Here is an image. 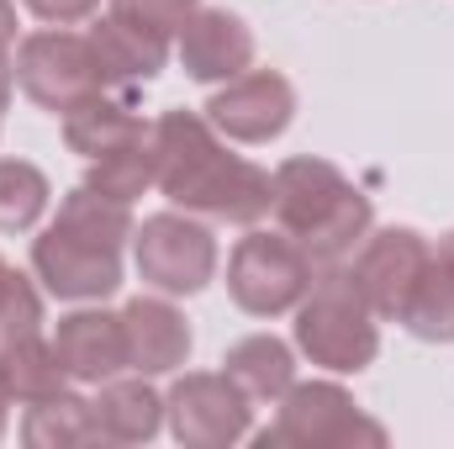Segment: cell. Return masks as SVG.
<instances>
[{
  "label": "cell",
  "mask_w": 454,
  "mask_h": 449,
  "mask_svg": "<svg viewBox=\"0 0 454 449\" xmlns=\"http://www.w3.org/2000/svg\"><path fill=\"white\" fill-rule=\"evenodd\" d=\"M153 154H159V191L180 212L238 227H254L275 212V175L227 154L223 132L207 116L164 112L153 122Z\"/></svg>",
  "instance_id": "cell-1"
},
{
  "label": "cell",
  "mask_w": 454,
  "mask_h": 449,
  "mask_svg": "<svg viewBox=\"0 0 454 449\" xmlns=\"http://www.w3.org/2000/svg\"><path fill=\"white\" fill-rule=\"evenodd\" d=\"M275 223L291 232L317 270H339L370 238V196L328 159H286L275 169Z\"/></svg>",
  "instance_id": "cell-2"
},
{
  "label": "cell",
  "mask_w": 454,
  "mask_h": 449,
  "mask_svg": "<svg viewBox=\"0 0 454 449\" xmlns=\"http://www.w3.org/2000/svg\"><path fill=\"white\" fill-rule=\"evenodd\" d=\"M296 349L333 375H359L364 365H375L380 328H375V312L364 307V296L354 291L343 264L317 270L312 291L296 302Z\"/></svg>",
  "instance_id": "cell-3"
},
{
  "label": "cell",
  "mask_w": 454,
  "mask_h": 449,
  "mask_svg": "<svg viewBox=\"0 0 454 449\" xmlns=\"http://www.w3.org/2000/svg\"><path fill=\"white\" fill-rule=\"evenodd\" d=\"M312 280H317V264L307 259V248L291 232H248V238H238V248L227 259V296L248 318L296 312V302L312 291Z\"/></svg>",
  "instance_id": "cell-4"
},
{
  "label": "cell",
  "mask_w": 454,
  "mask_h": 449,
  "mask_svg": "<svg viewBox=\"0 0 454 449\" xmlns=\"http://www.w3.org/2000/svg\"><path fill=\"white\" fill-rule=\"evenodd\" d=\"M132 264L159 296H196L217 275V238L196 212H153L132 227Z\"/></svg>",
  "instance_id": "cell-5"
},
{
  "label": "cell",
  "mask_w": 454,
  "mask_h": 449,
  "mask_svg": "<svg viewBox=\"0 0 454 449\" xmlns=\"http://www.w3.org/2000/svg\"><path fill=\"white\" fill-rule=\"evenodd\" d=\"M16 85L43 106V112H74L90 96H106V69L90 48V37L48 27V32H27L16 43Z\"/></svg>",
  "instance_id": "cell-6"
},
{
  "label": "cell",
  "mask_w": 454,
  "mask_h": 449,
  "mask_svg": "<svg viewBox=\"0 0 454 449\" xmlns=\"http://www.w3.org/2000/svg\"><path fill=\"white\" fill-rule=\"evenodd\" d=\"M275 429L259 434V445L291 449H348V445H386V429L370 423L339 381H291V391L275 402Z\"/></svg>",
  "instance_id": "cell-7"
},
{
  "label": "cell",
  "mask_w": 454,
  "mask_h": 449,
  "mask_svg": "<svg viewBox=\"0 0 454 449\" xmlns=\"http://www.w3.org/2000/svg\"><path fill=\"white\" fill-rule=\"evenodd\" d=\"M32 275L59 302H106L121 291V248L53 217L32 238Z\"/></svg>",
  "instance_id": "cell-8"
},
{
  "label": "cell",
  "mask_w": 454,
  "mask_h": 449,
  "mask_svg": "<svg viewBox=\"0 0 454 449\" xmlns=\"http://www.w3.org/2000/svg\"><path fill=\"white\" fill-rule=\"evenodd\" d=\"M164 418H169V434L185 449H227L248 439L254 402L238 391V381L227 370H191L169 386Z\"/></svg>",
  "instance_id": "cell-9"
},
{
  "label": "cell",
  "mask_w": 454,
  "mask_h": 449,
  "mask_svg": "<svg viewBox=\"0 0 454 449\" xmlns=\"http://www.w3.org/2000/svg\"><path fill=\"white\" fill-rule=\"evenodd\" d=\"M428 259H434V248L423 243V232H412V227H380V232H370L359 243V254L348 264V280H354V291L364 296V307L375 318L396 323V312L407 307V296H412L418 275L428 270Z\"/></svg>",
  "instance_id": "cell-10"
},
{
  "label": "cell",
  "mask_w": 454,
  "mask_h": 449,
  "mask_svg": "<svg viewBox=\"0 0 454 449\" xmlns=\"http://www.w3.org/2000/svg\"><path fill=\"white\" fill-rule=\"evenodd\" d=\"M296 116V91L275 69H243L207 101V122L227 143H270L291 127Z\"/></svg>",
  "instance_id": "cell-11"
},
{
  "label": "cell",
  "mask_w": 454,
  "mask_h": 449,
  "mask_svg": "<svg viewBox=\"0 0 454 449\" xmlns=\"http://www.w3.org/2000/svg\"><path fill=\"white\" fill-rule=\"evenodd\" d=\"M180 64L201 85H227L254 64V32L227 5H201L180 32Z\"/></svg>",
  "instance_id": "cell-12"
},
{
  "label": "cell",
  "mask_w": 454,
  "mask_h": 449,
  "mask_svg": "<svg viewBox=\"0 0 454 449\" xmlns=\"http://www.w3.org/2000/svg\"><path fill=\"white\" fill-rule=\"evenodd\" d=\"M53 349L69 370V381L80 386H101L127 370V328H121V312L106 307H80L69 318H59L53 328Z\"/></svg>",
  "instance_id": "cell-13"
},
{
  "label": "cell",
  "mask_w": 454,
  "mask_h": 449,
  "mask_svg": "<svg viewBox=\"0 0 454 449\" xmlns=\"http://www.w3.org/2000/svg\"><path fill=\"white\" fill-rule=\"evenodd\" d=\"M121 328H127V370L137 375H169L191 359V323L164 296H132L121 307Z\"/></svg>",
  "instance_id": "cell-14"
},
{
  "label": "cell",
  "mask_w": 454,
  "mask_h": 449,
  "mask_svg": "<svg viewBox=\"0 0 454 449\" xmlns=\"http://www.w3.org/2000/svg\"><path fill=\"white\" fill-rule=\"evenodd\" d=\"M90 407H96L101 439H112V445H148L164 429V397L148 386V375H112V381H101Z\"/></svg>",
  "instance_id": "cell-15"
},
{
  "label": "cell",
  "mask_w": 454,
  "mask_h": 449,
  "mask_svg": "<svg viewBox=\"0 0 454 449\" xmlns=\"http://www.w3.org/2000/svg\"><path fill=\"white\" fill-rule=\"evenodd\" d=\"M143 138H153V127L116 96H90L74 112H64V143L80 159H106V154L127 148V143H143Z\"/></svg>",
  "instance_id": "cell-16"
},
{
  "label": "cell",
  "mask_w": 454,
  "mask_h": 449,
  "mask_svg": "<svg viewBox=\"0 0 454 449\" xmlns=\"http://www.w3.org/2000/svg\"><path fill=\"white\" fill-rule=\"evenodd\" d=\"M85 37H90V48H96V59H101V69H106V85H148V80L164 75L169 43L137 32V27H127V21H116V16L96 21Z\"/></svg>",
  "instance_id": "cell-17"
},
{
  "label": "cell",
  "mask_w": 454,
  "mask_h": 449,
  "mask_svg": "<svg viewBox=\"0 0 454 449\" xmlns=\"http://www.w3.org/2000/svg\"><path fill=\"white\" fill-rule=\"evenodd\" d=\"M223 370L238 381L248 402H280L296 381V354L275 334H248L223 354Z\"/></svg>",
  "instance_id": "cell-18"
},
{
  "label": "cell",
  "mask_w": 454,
  "mask_h": 449,
  "mask_svg": "<svg viewBox=\"0 0 454 449\" xmlns=\"http://www.w3.org/2000/svg\"><path fill=\"white\" fill-rule=\"evenodd\" d=\"M21 439H27V449H80V445H101V423H96V407L85 397L59 391V397L27 407Z\"/></svg>",
  "instance_id": "cell-19"
},
{
  "label": "cell",
  "mask_w": 454,
  "mask_h": 449,
  "mask_svg": "<svg viewBox=\"0 0 454 449\" xmlns=\"http://www.w3.org/2000/svg\"><path fill=\"white\" fill-rule=\"evenodd\" d=\"M0 365H5V381H11V397L21 407L32 402H48L59 391H69V370L53 349V338L32 334V338H16L11 349H0Z\"/></svg>",
  "instance_id": "cell-20"
},
{
  "label": "cell",
  "mask_w": 454,
  "mask_h": 449,
  "mask_svg": "<svg viewBox=\"0 0 454 449\" xmlns=\"http://www.w3.org/2000/svg\"><path fill=\"white\" fill-rule=\"evenodd\" d=\"M396 323L412 338H423V343H454V270L439 254L418 275V286H412L407 307L396 312Z\"/></svg>",
  "instance_id": "cell-21"
},
{
  "label": "cell",
  "mask_w": 454,
  "mask_h": 449,
  "mask_svg": "<svg viewBox=\"0 0 454 449\" xmlns=\"http://www.w3.org/2000/svg\"><path fill=\"white\" fill-rule=\"evenodd\" d=\"M85 185H90V191H101V196H112V201H127V207H132L143 191H153V185H159V154H153V138L127 143V148L106 154V159H90Z\"/></svg>",
  "instance_id": "cell-22"
},
{
  "label": "cell",
  "mask_w": 454,
  "mask_h": 449,
  "mask_svg": "<svg viewBox=\"0 0 454 449\" xmlns=\"http://www.w3.org/2000/svg\"><path fill=\"white\" fill-rule=\"evenodd\" d=\"M53 185L27 159H0V232H27L48 212Z\"/></svg>",
  "instance_id": "cell-23"
},
{
  "label": "cell",
  "mask_w": 454,
  "mask_h": 449,
  "mask_svg": "<svg viewBox=\"0 0 454 449\" xmlns=\"http://www.w3.org/2000/svg\"><path fill=\"white\" fill-rule=\"evenodd\" d=\"M196 11H201V0H112L116 21H127V27H137V32H148L159 43L180 37Z\"/></svg>",
  "instance_id": "cell-24"
},
{
  "label": "cell",
  "mask_w": 454,
  "mask_h": 449,
  "mask_svg": "<svg viewBox=\"0 0 454 449\" xmlns=\"http://www.w3.org/2000/svg\"><path fill=\"white\" fill-rule=\"evenodd\" d=\"M37 328H43V291L21 270H11L0 291V349H11L16 338H32Z\"/></svg>",
  "instance_id": "cell-25"
},
{
  "label": "cell",
  "mask_w": 454,
  "mask_h": 449,
  "mask_svg": "<svg viewBox=\"0 0 454 449\" xmlns=\"http://www.w3.org/2000/svg\"><path fill=\"white\" fill-rule=\"evenodd\" d=\"M37 21H48V27H74V21H85V16H96V5L101 0H21Z\"/></svg>",
  "instance_id": "cell-26"
},
{
  "label": "cell",
  "mask_w": 454,
  "mask_h": 449,
  "mask_svg": "<svg viewBox=\"0 0 454 449\" xmlns=\"http://www.w3.org/2000/svg\"><path fill=\"white\" fill-rule=\"evenodd\" d=\"M11 85H16V59H11V48L0 43V112L11 106Z\"/></svg>",
  "instance_id": "cell-27"
},
{
  "label": "cell",
  "mask_w": 454,
  "mask_h": 449,
  "mask_svg": "<svg viewBox=\"0 0 454 449\" xmlns=\"http://www.w3.org/2000/svg\"><path fill=\"white\" fill-rule=\"evenodd\" d=\"M0 43H16V0H0Z\"/></svg>",
  "instance_id": "cell-28"
},
{
  "label": "cell",
  "mask_w": 454,
  "mask_h": 449,
  "mask_svg": "<svg viewBox=\"0 0 454 449\" xmlns=\"http://www.w3.org/2000/svg\"><path fill=\"white\" fill-rule=\"evenodd\" d=\"M11 381H5V365H0V439H5V423H11Z\"/></svg>",
  "instance_id": "cell-29"
},
{
  "label": "cell",
  "mask_w": 454,
  "mask_h": 449,
  "mask_svg": "<svg viewBox=\"0 0 454 449\" xmlns=\"http://www.w3.org/2000/svg\"><path fill=\"white\" fill-rule=\"evenodd\" d=\"M439 259H444V264H450V270H454V232H450V238H444V248H439Z\"/></svg>",
  "instance_id": "cell-30"
},
{
  "label": "cell",
  "mask_w": 454,
  "mask_h": 449,
  "mask_svg": "<svg viewBox=\"0 0 454 449\" xmlns=\"http://www.w3.org/2000/svg\"><path fill=\"white\" fill-rule=\"evenodd\" d=\"M5 275H11V264H5V259H0V291H5Z\"/></svg>",
  "instance_id": "cell-31"
}]
</instances>
